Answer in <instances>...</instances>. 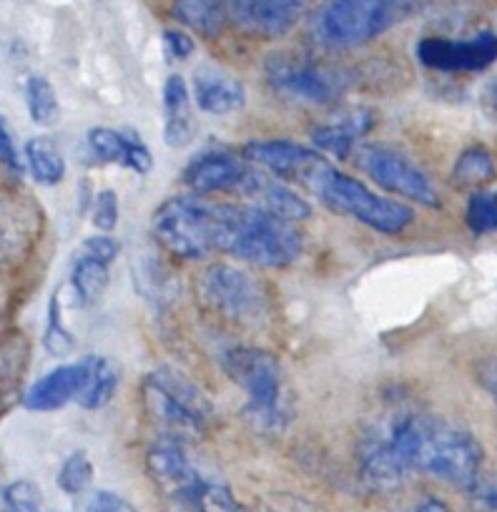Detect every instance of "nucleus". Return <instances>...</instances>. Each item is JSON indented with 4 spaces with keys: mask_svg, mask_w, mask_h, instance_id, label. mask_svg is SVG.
<instances>
[{
    "mask_svg": "<svg viewBox=\"0 0 497 512\" xmlns=\"http://www.w3.org/2000/svg\"><path fill=\"white\" fill-rule=\"evenodd\" d=\"M357 457L362 475L380 487L427 472L470 490L482 470V447L470 432L422 412H397L372 422L359 437Z\"/></svg>",
    "mask_w": 497,
    "mask_h": 512,
    "instance_id": "1",
    "label": "nucleus"
},
{
    "mask_svg": "<svg viewBox=\"0 0 497 512\" xmlns=\"http://www.w3.org/2000/svg\"><path fill=\"white\" fill-rule=\"evenodd\" d=\"M214 251L236 256L257 267H289L302 254L304 239L292 221L249 204H211Z\"/></svg>",
    "mask_w": 497,
    "mask_h": 512,
    "instance_id": "2",
    "label": "nucleus"
},
{
    "mask_svg": "<svg viewBox=\"0 0 497 512\" xmlns=\"http://www.w3.org/2000/svg\"><path fill=\"white\" fill-rule=\"evenodd\" d=\"M432 0H324L309 23V36L329 51L357 48L407 21Z\"/></svg>",
    "mask_w": 497,
    "mask_h": 512,
    "instance_id": "3",
    "label": "nucleus"
},
{
    "mask_svg": "<svg viewBox=\"0 0 497 512\" xmlns=\"http://www.w3.org/2000/svg\"><path fill=\"white\" fill-rule=\"evenodd\" d=\"M299 186L312 191L319 201H324L337 214L352 216L359 224L385 236L402 234L415 219V211L410 206L369 191L362 181L334 169L322 154L314 159Z\"/></svg>",
    "mask_w": 497,
    "mask_h": 512,
    "instance_id": "4",
    "label": "nucleus"
},
{
    "mask_svg": "<svg viewBox=\"0 0 497 512\" xmlns=\"http://www.w3.org/2000/svg\"><path fill=\"white\" fill-rule=\"evenodd\" d=\"M146 467L161 495L179 512H244L229 487L209 480L174 437L151 447Z\"/></svg>",
    "mask_w": 497,
    "mask_h": 512,
    "instance_id": "5",
    "label": "nucleus"
},
{
    "mask_svg": "<svg viewBox=\"0 0 497 512\" xmlns=\"http://www.w3.org/2000/svg\"><path fill=\"white\" fill-rule=\"evenodd\" d=\"M224 367L246 395V420L259 432H282L292 417V410H289L284 374L277 359L264 349L236 347L226 352Z\"/></svg>",
    "mask_w": 497,
    "mask_h": 512,
    "instance_id": "6",
    "label": "nucleus"
},
{
    "mask_svg": "<svg viewBox=\"0 0 497 512\" xmlns=\"http://www.w3.org/2000/svg\"><path fill=\"white\" fill-rule=\"evenodd\" d=\"M144 405L169 437H196L214 417V405L199 384L174 367H156L144 374Z\"/></svg>",
    "mask_w": 497,
    "mask_h": 512,
    "instance_id": "7",
    "label": "nucleus"
},
{
    "mask_svg": "<svg viewBox=\"0 0 497 512\" xmlns=\"http://www.w3.org/2000/svg\"><path fill=\"white\" fill-rule=\"evenodd\" d=\"M199 297L211 312L229 322L259 324L267 317V292L262 284L234 264H209L199 274Z\"/></svg>",
    "mask_w": 497,
    "mask_h": 512,
    "instance_id": "8",
    "label": "nucleus"
},
{
    "mask_svg": "<svg viewBox=\"0 0 497 512\" xmlns=\"http://www.w3.org/2000/svg\"><path fill=\"white\" fill-rule=\"evenodd\" d=\"M211 204L199 194L174 196L154 214V236L166 251L181 259H204L214 254L211 244Z\"/></svg>",
    "mask_w": 497,
    "mask_h": 512,
    "instance_id": "9",
    "label": "nucleus"
},
{
    "mask_svg": "<svg viewBox=\"0 0 497 512\" xmlns=\"http://www.w3.org/2000/svg\"><path fill=\"white\" fill-rule=\"evenodd\" d=\"M357 164L369 179L390 194L405 196L422 206H440V194L430 176L400 151L380 144L364 146L357 154Z\"/></svg>",
    "mask_w": 497,
    "mask_h": 512,
    "instance_id": "10",
    "label": "nucleus"
},
{
    "mask_svg": "<svg viewBox=\"0 0 497 512\" xmlns=\"http://www.w3.org/2000/svg\"><path fill=\"white\" fill-rule=\"evenodd\" d=\"M267 81L277 96L304 106H324L347 86L344 73L319 63L277 56L267 63Z\"/></svg>",
    "mask_w": 497,
    "mask_h": 512,
    "instance_id": "11",
    "label": "nucleus"
},
{
    "mask_svg": "<svg viewBox=\"0 0 497 512\" xmlns=\"http://www.w3.org/2000/svg\"><path fill=\"white\" fill-rule=\"evenodd\" d=\"M417 58L425 68L440 73H477L497 61V33L480 31L472 38H422Z\"/></svg>",
    "mask_w": 497,
    "mask_h": 512,
    "instance_id": "12",
    "label": "nucleus"
},
{
    "mask_svg": "<svg viewBox=\"0 0 497 512\" xmlns=\"http://www.w3.org/2000/svg\"><path fill=\"white\" fill-rule=\"evenodd\" d=\"M312 0H226V16L252 38H279L292 31Z\"/></svg>",
    "mask_w": 497,
    "mask_h": 512,
    "instance_id": "13",
    "label": "nucleus"
},
{
    "mask_svg": "<svg viewBox=\"0 0 497 512\" xmlns=\"http://www.w3.org/2000/svg\"><path fill=\"white\" fill-rule=\"evenodd\" d=\"M236 194L244 196L246 204L254 206V209L267 211V214L292 221V224L294 221L309 219V214H312V206H309L307 199H302L284 181H279L269 171L257 169L254 164H249Z\"/></svg>",
    "mask_w": 497,
    "mask_h": 512,
    "instance_id": "14",
    "label": "nucleus"
},
{
    "mask_svg": "<svg viewBox=\"0 0 497 512\" xmlns=\"http://www.w3.org/2000/svg\"><path fill=\"white\" fill-rule=\"evenodd\" d=\"M246 169H249V161L236 159L226 151H206L186 166L184 184L199 196L221 194V191H234L236 194L241 181H244Z\"/></svg>",
    "mask_w": 497,
    "mask_h": 512,
    "instance_id": "15",
    "label": "nucleus"
},
{
    "mask_svg": "<svg viewBox=\"0 0 497 512\" xmlns=\"http://www.w3.org/2000/svg\"><path fill=\"white\" fill-rule=\"evenodd\" d=\"M86 382V359L51 369L28 387L23 395V407L31 412H53L76 402Z\"/></svg>",
    "mask_w": 497,
    "mask_h": 512,
    "instance_id": "16",
    "label": "nucleus"
},
{
    "mask_svg": "<svg viewBox=\"0 0 497 512\" xmlns=\"http://www.w3.org/2000/svg\"><path fill=\"white\" fill-rule=\"evenodd\" d=\"M317 156V151L294 141H252L244 146V161L294 184L304 179Z\"/></svg>",
    "mask_w": 497,
    "mask_h": 512,
    "instance_id": "17",
    "label": "nucleus"
},
{
    "mask_svg": "<svg viewBox=\"0 0 497 512\" xmlns=\"http://www.w3.org/2000/svg\"><path fill=\"white\" fill-rule=\"evenodd\" d=\"M88 149L103 161V164H118L126 166V169L136 171V174H149L154 169V159H151V151L139 136L123 134L116 128L96 126L88 131L86 136Z\"/></svg>",
    "mask_w": 497,
    "mask_h": 512,
    "instance_id": "18",
    "label": "nucleus"
},
{
    "mask_svg": "<svg viewBox=\"0 0 497 512\" xmlns=\"http://www.w3.org/2000/svg\"><path fill=\"white\" fill-rule=\"evenodd\" d=\"M191 86H194L196 106L211 116H226L246 106L244 83L216 66H201L194 73Z\"/></svg>",
    "mask_w": 497,
    "mask_h": 512,
    "instance_id": "19",
    "label": "nucleus"
},
{
    "mask_svg": "<svg viewBox=\"0 0 497 512\" xmlns=\"http://www.w3.org/2000/svg\"><path fill=\"white\" fill-rule=\"evenodd\" d=\"M369 128H372V113L364 111V108H352V111L339 113L332 121H324L322 126L314 128L312 141L324 154L347 159L354 144L367 134Z\"/></svg>",
    "mask_w": 497,
    "mask_h": 512,
    "instance_id": "20",
    "label": "nucleus"
},
{
    "mask_svg": "<svg viewBox=\"0 0 497 512\" xmlns=\"http://www.w3.org/2000/svg\"><path fill=\"white\" fill-rule=\"evenodd\" d=\"M121 382V367L111 357L101 354H88L86 357V382L78 395V405L83 410H101L113 400Z\"/></svg>",
    "mask_w": 497,
    "mask_h": 512,
    "instance_id": "21",
    "label": "nucleus"
},
{
    "mask_svg": "<svg viewBox=\"0 0 497 512\" xmlns=\"http://www.w3.org/2000/svg\"><path fill=\"white\" fill-rule=\"evenodd\" d=\"M176 21L201 36H216L226 23V0H174Z\"/></svg>",
    "mask_w": 497,
    "mask_h": 512,
    "instance_id": "22",
    "label": "nucleus"
},
{
    "mask_svg": "<svg viewBox=\"0 0 497 512\" xmlns=\"http://www.w3.org/2000/svg\"><path fill=\"white\" fill-rule=\"evenodd\" d=\"M108 267L111 264L98 262V259H91V256L78 254L76 251L71 267V287L83 307H91V304H96L106 294Z\"/></svg>",
    "mask_w": 497,
    "mask_h": 512,
    "instance_id": "23",
    "label": "nucleus"
},
{
    "mask_svg": "<svg viewBox=\"0 0 497 512\" xmlns=\"http://www.w3.org/2000/svg\"><path fill=\"white\" fill-rule=\"evenodd\" d=\"M26 161L33 179L43 186L61 184L63 176H66V161H63L61 149L48 136H36V139L28 141Z\"/></svg>",
    "mask_w": 497,
    "mask_h": 512,
    "instance_id": "24",
    "label": "nucleus"
},
{
    "mask_svg": "<svg viewBox=\"0 0 497 512\" xmlns=\"http://www.w3.org/2000/svg\"><path fill=\"white\" fill-rule=\"evenodd\" d=\"M26 106L31 121L38 126H53L61 118V103H58L56 88L46 76H31L26 81Z\"/></svg>",
    "mask_w": 497,
    "mask_h": 512,
    "instance_id": "25",
    "label": "nucleus"
},
{
    "mask_svg": "<svg viewBox=\"0 0 497 512\" xmlns=\"http://www.w3.org/2000/svg\"><path fill=\"white\" fill-rule=\"evenodd\" d=\"M495 174L497 169L490 151L475 146V149H467L460 154L455 169H452V181L457 186H462V189H475V186L490 184L495 179Z\"/></svg>",
    "mask_w": 497,
    "mask_h": 512,
    "instance_id": "26",
    "label": "nucleus"
},
{
    "mask_svg": "<svg viewBox=\"0 0 497 512\" xmlns=\"http://www.w3.org/2000/svg\"><path fill=\"white\" fill-rule=\"evenodd\" d=\"M465 224L475 236L497 231V191H475L467 201Z\"/></svg>",
    "mask_w": 497,
    "mask_h": 512,
    "instance_id": "27",
    "label": "nucleus"
},
{
    "mask_svg": "<svg viewBox=\"0 0 497 512\" xmlns=\"http://www.w3.org/2000/svg\"><path fill=\"white\" fill-rule=\"evenodd\" d=\"M63 309H61V294H53L51 304H48V322H46V332H43V347L53 354V357H68L76 349V339L73 334L63 327L61 319Z\"/></svg>",
    "mask_w": 497,
    "mask_h": 512,
    "instance_id": "28",
    "label": "nucleus"
},
{
    "mask_svg": "<svg viewBox=\"0 0 497 512\" xmlns=\"http://www.w3.org/2000/svg\"><path fill=\"white\" fill-rule=\"evenodd\" d=\"M93 482V462L86 452H73L58 470V487L66 495H81Z\"/></svg>",
    "mask_w": 497,
    "mask_h": 512,
    "instance_id": "29",
    "label": "nucleus"
},
{
    "mask_svg": "<svg viewBox=\"0 0 497 512\" xmlns=\"http://www.w3.org/2000/svg\"><path fill=\"white\" fill-rule=\"evenodd\" d=\"M164 113L166 121L191 116V91L181 76H169L164 83Z\"/></svg>",
    "mask_w": 497,
    "mask_h": 512,
    "instance_id": "30",
    "label": "nucleus"
},
{
    "mask_svg": "<svg viewBox=\"0 0 497 512\" xmlns=\"http://www.w3.org/2000/svg\"><path fill=\"white\" fill-rule=\"evenodd\" d=\"M3 500H6L11 512H41L43 507L41 490L28 480H18L8 485L6 492H3Z\"/></svg>",
    "mask_w": 497,
    "mask_h": 512,
    "instance_id": "31",
    "label": "nucleus"
},
{
    "mask_svg": "<svg viewBox=\"0 0 497 512\" xmlns=\"http://www.w3.org/2000/svg\"><path fill=\"white\" fill-rule=\"evenodd\" d=\"M91 221L96 229H101L103 234H111L118 224V196L113 189L98 191L96 201H93Z\"/></svg>",
    "mask_w": 497,
    "mask_h": 512,
    "instance_id": "32",
    "label": "nucleus"
},
{
    "mask_svg": "<svg viewBox=\"0 0 497 512\" xmlns=\"http://www.w3.org/2000/svg\"><path fill=\"white\" fill-rule=\"evenodd\" d=\"M0 164L13 174H23V156L18 151L16 139H13L11 123L0 116Z\"/></svg>",
    "mask_w": 497,
    "mask_h": 512,
    "instance_id": "33",
    "label": "nucleus"
},
{
    "mask_svg": "<svg viewBox=\"0 0 497 512\" xmlns=\"http://www.w3.org/2000/svg\"><path fill=\"white\" fill-rule=\"evenodd\" d=\"M118 241L113 239V236L108 234H96V236H88V239L81 241V246H78V254H86L91 256V259H98V262H106L111 264L113 259L118 256Z\"/></svg>",
    "mask_w": 497,
    "mask_h": 512,
    "instance_id": "34",
    "label": "nucleus"
},
{
    "mask_svg": "<svg viewBox=\"0 0 497 512\" xmlns=\"http://www.w3.org/2000/svg\"><path fill=\"white\" fill-rule=\"evenodd\" d=\"M83 512H139L129 500H123L116 492H93L86 500Z\"/></svg>",
    "mask_w": 497,
    "mask_h": 512,
    "instance_id": "35",
    "label": "nucleus"
},
{
    "mask_svg": "<svg viewBox=\"0 0 497 512\" xmlns=\"http://www.w3.org/2000/svg\"><path fill=\"white\" fill-rule=\"evenodd\" d=\"M196 131L194 118H176V121L164 123V141L171 146V149H184V146L191 144Z\"/></svg>",
    "mask_w": 497,
    "mask_h": 512,
    "instance_id": "36",
    "label": "nucleus"
},
{
    "mask_svg": "<svg viewBox=\"0 0 497 512\" xmlns=\"http://www.w3.org/2000/svg\"><path fill=\"white\" fill-rule=\"evenodd\" d=\"M164 48L171 58H176V61H186V58L196 51V43L186 31H166Z\"/></svg>",
    "mask_w": 497,
    "mask_h": 512,
    "instance_id": "37",
    "label": "nucleus"
},
{
    "mask_svg": "<svg viewBox=\"0 0 497 512\" xmlns=\"http://www.w3.org/2000/svg\"><path fill=\"white\" fill-rule=\"evenodd\" d=\"M470 490L472 495H475V502H480V505L487 507V510L497 512V477H490V480H477Z\"/></svg>",
    "mask_w": 497,
    "mask_h": 512,
    "instance_id": "38",
    "label": "nucleus"
},
{
    "mask_svg": "<svg viewBox=\"0 0 497 512\" xmlns=\"http://www.w3.org/2000/svg\"><path fill=\"white\" fill-rule=\"evenodd\" d=\"M482 103H485V111L497 118V78H492V81L487 83L485 93H482Z\"/></svg>",
    "mask_w": 497,
    "mask_h": 512,
    "instance_id": "39",
    "label": "nucleus"
},
{
    "mask_svg": "<svg viewBox=\"0 0 497 512\" xmlns=\"http://www.w3.org/2000/svg\"><path fill=\"white\" fill-rule=\"evenodd\" d=\"M415 512H452V510H450V507L445 505V502L437 500V497H430V500L422 502V505L417 507Z\"/></svg>",
    "mask_w": 497,
    "mask_h": 512,
    "instance_id": "40",
    "label": "nucleus"
},
{
    "mask_svg": "<svg viewBox=\"0 0 497 512\" xmlns=\"http://www.w3.org/2000/svg\"><path fill=\"white\" fill-rule=\"evenodd\" d=\"M492 390H495V400H497V382H495V387H492Z\"/></svg>",
    "mask_w": 497,
    "mask_h": 512,
    "instance_id": "41",
    "label": "nucleus"
}]
</instances>
